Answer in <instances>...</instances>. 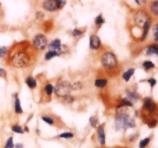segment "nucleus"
<instances>
[{
  "label": "nucleus",
  "instance_id": "1",
  "mask_svg": "<svg viewBox=\"0 0 158 148\" xmlns=\"http://www.w3.org/2000/svg\"><path fill=\"white\" fill-rule=\"evenodd\" d=\"M116 129L117 130L120 129L132 128L136 126L135 121L125 111L121 109L120 111H118L116 115Z\"/></svg>",
  "mask_w": 158,
  "mask_h": 148
},
{
  "label": "nucleus",
  "instance_id": "2",
  "mask_svg": "<svg viewBox=\"0 0 158 148\" xmlns=\"http://www.w3.org/2000/svg\"><path fill=\"white\" fill-rule=\"evenodd\" d=\"M29 62L30 58L24 52H16L11 58V63L15 68H25L29 65Z\"/></svg>",
  "mask_w": 158,
  "mask_h": 148
},
{
  "label": "nucleus",
  "instance_id": "3",
  "mask_svg": "<svg viewBox=\"0 0 158 148\" xmlns=\"http://www.w3.org/2000/svg\"><path fill=\"white\" fill-rule=\"evenodd\" d=\"M55 94L58 97L61 98H66V96L69 95L71 92V84L67 81H61L59 82L55 88H53Z\"/></svg>",
  "mask_w": 158,
  "mask_h": 148
},
{
  "label": "nucleus",
  "instance_id": "4",
  "mask_svg": "<svg viewBox=\"0 0 158 148\" xmlns=\"http://www.w3.org/2000/svg\"><path fill=\"white\" fill-rule=\"evenodd\" d=\"M101 63L106 68H114L117 65V57L112 52H106L102 55Z\"/></svg>",
  "mask_w": 158,
  "mask_h": 148
},
{
  "label": "nucleus",
  "instance_id": "5",
  "mask_svg": "<svg viewBox=\"0 0 158 148\" xmlns=\"http://www.w3.org/2000/svg\"><path fill=\"white\" fill-rule=\"evenodd\" d=\"M32 45L37 49V50H43L47 46V39L46 36L42 34L35 35L32 41Z\"/></svg>",
  "mask_w": 158,
  "mask_h": 148
},
{
  "label": "nucleus",
  "instance_id": "6",
  "mask_svg": "<svg viewBox=\"0 0 158 148\" xmlns=\"http://www.w3.org/2000/svg\"><path fill=\"white\" fill-rule=\"evenodd\" d=\"M149 18H151L146 12L143 10L137 11L134 15V22L139 27H143L145 23Z\"/></svg>",
  "mask_w": 158,
  "mask_h": 148
},
{
  "label": "nucleus",
  "instance_id": "7",
  "mask_svg": "<svg viewBox=\"0 0 158 148\" xmlns=\"http://www.w3.org/2000/svg\"><path fill=\"white\" fill-rule=\"evenodd\" d=\"M97 138H98V141L100 145L104 146L106 144V134H105L103 125H100L97 127Z\"/></svg>",
  "mask_w": 158,
  "mask_h": 148
},
{
  "label": "nucleus",
  "instance_id": "8",
  "mask_svg": "<svg viewBox=\"0 0 158 148\" xmlns=\"http://www.w3.org/2000/svg\"><path fill=\"white\" fill-rule=\"evenodd\" d=\"M101 45V41L97 35H93L89 37V47L94 50H97Z\"/></svg>",
  "mask_w": 158,
  "mask_h": 148
},
{
  "label": "nucleus",
  "instance_id": "9",
  "mask_svg": "<svg viewBox=\"0 0 158 148\" xmlns=\"http://www.w3.org/2000/svg\"><path fill=\"white\" fill-rule=\"evenodd\" d=\"M143 106H144V108L149 112H151V113L155 111L156 107H157L156 103L150 98H144V104H143Z\"/></svg>",
  "mask_w": 158,
  "mask_h": 148
},
{
  "label": "nucleus",
  "instance_id": "10",
  "mask_svg": "<svg viewBox=\"0 0 158 148\" xmlns=\"http://www.w3.org/2000/svg\"><path fill=\"white\" fill-rule=\"evenodd\" d=\"M43 6L46 10L49 11V12H53V11L57 9L56 1V0H47V1H44Z\"/></svg>",
  "mask_w": 158,
  "mask_h": 148
},
{
  "label": "nucleus",
  "instance_id": "11",
  "mask_svg": "<svg viewBox=\"0 0 158 148\" xmlns=\"http://www.w3.org/2000/svg\"><path fill=\"white\" fill-rule=\"evenodd\" d=\"M151 18H149L143 27V34H142V36H141V41H144V40L146 39L147 36H148V32H149L150 30V28H151Z\"/></svg>",
  "mask_w": 158,
  "mask_h": 148
},
{
  "label": "nucleus",
  "instance_id": "12",
  "mask_svg": "<svg viewBox=\"0 0 158 148\" xmlns=\"http://www.w3.org/2000/svg\"><path fill=\"white\" fill-rule=\"evenodd\" d=\"M61 46V41L60 39H55L53 41H52L50 42V44L48 45L49 51H54V52H56L60 47Z\"/></svg>",
  "mask_w": 158,
  "mask_h": 148
},
{
  "label": "nucleus",
  "instance_id": "13",
  "mask_svg": "<svg viewBox=\"0 0 158 148\" xmlns=\"http://www.w3.org/2000/svg\"><path fill=\"white\" fill-rule=\"evenodd\" d=\"M15 111L17 114L23 113V109H22L21 104H20V101L19 99L17 93H15Z\"/></svg>",
  "mask_w": 158,
  "mask_h": 148
},
{
  "label": "nucleus",
  "instance_id": "14",
  "mask_svg": "<svg viewBox=\"0 0 158 148\" xmlns=\"http://www.w3.org/2000/svg\"><path fill=\"white\" fill-rule=\"evenodd\" d=\"M147 55H157L158 54V48H157V44H154L152 45H150L148 47V50H147Z\"/></svg>",
  "mask_w": 158,
  "mask_h": 148
},
{
  "label": "nucleus",
  "instance_id": "15",
  "mask_svg": "<svg viewBox=\"0 0 158 148\" xmlns=\"http://www.w3.org/2000/svg\"><path fill=\"white\" fill-rule=\"evenodd\" d=\"M127 95L128 97L127 99L129 100L131 102H132V101L136 102V101H137V100H138V95H137L135 92H131V91L128 90L127 91Z\"/></svg>",
  "mask_w": 158,
  "mask_h": 148
},
{
  "label": "nucleus",
  "instance_id": "16",
  "mask_svg": "<svg viewBox=\"0 0 158 148\" xmlns=\"http://www.w3.org/2000/svg\"><path fill=\"white\" fill-rule=\"evenodd\" d=\"M26 82L31 89H33L36 87V80L32 77H28L26 80Z\"/></svg>",
  "mask_w": 158,
  "mask_h": 148
},
{
  "label": "nucleus",
  "instance_id": "17",
  "mask_svg": "<svg viewBox=\"0 0 158 148\" xmlns=\"http://www.w3.org/2000/svg\"><path fill=\"white\" fill-rule=\"evenodd\" d=\"M134 72H135V69L130 68L129 70H127L126 72H124V73L123 74V78L126 81H129V80L131 79L132 75L134 74Z\"/></svg>",
  "mask_w": 158,
  "mask_h": 148
},
{
  "label": "nucleus",
  "instance_id": "18",
  "mask_svg": "<svg viewBox=\"0 0 158 148\" xmlns=\"http://www.w3.org/2000/svg\"><path fill=\"white\" fill-rule=\"evenodd\" d=\"M107 84V80L106 79H97L94 83V85L97 88H104Z\"/></svg>",
  "mask_w": 158,
  "mask_h": 148
},
{
  "label": "nucleus",
  "instance_id": "19",
  "mask_svg": "<svg viewBox=\"0 0 158 148\" xmlns=\"http://www.w3.org/2000/svg\"><path fill=\"white\" fill-rule=\"evenodd\" d=\"M56 56H58V53H57L56 52H54V51H49V52L46 54V55H45V59H46V61H49V60L52 59V58Z\"/></svg>",
  "mask_w": 158,
  "mask_h": 148
},
{
  "label": "nucleus",
  "instance_id": "20",
  "mask_svg": "<svg viewBox=\"0 0 158 148\" xmlns=\"http://www.w3.org/2000/svg\"><path fill=\"white\" fill-rule=\"evenodd\" d=\"M150 142H151V138H144V139H143L142 141H140V144H139V148H145L150 144Z\"/></svg>",
  "mask_w": 158,
  "mask_h": 148
},
{
  "label": "nucleus",
  "instance_id": "21",
  "mask_svg": "<svg viewBox=\"0 0 158 148\" xmlns=\"http://www.w3.org/2000/svg\"><path fill=\"white\" fill-rule=\"evenodd\" d=\"M143 67L144 68V69L146 70H150L151 68H154L155 67L154 63L151 61H146L143 63Z\"/></svg>",
  "mask_w": 158,
  "mask_h": 148
},
{
  "label": "nucleus",
  "instance_id": "22",
  "mask_svg": "<svg viewBox=\"0 0 158 148\" xmlns=\"http://www.w3.org/2000/svg\"><path fill=\"white\" fill-rule=\"evenodd\" d=\"M44 90L46 95L50 96V95L52 94V92H53V86H52L51 84H46L44 88Z\"/></svg>",
  "mask_w": 158,
  "mask_h": 148
},
{
  "label": "nucleus",
  "instance_id": "23",
  "mask_svg": "<svg viewBox=\"0 0 158 148\" xmlns=\"http://www.w3.org/2000/svg\"><path fill=\"white\" fill-rule=\"evenodd\" d=\"M12 130L15 133L17 134H23L24 132V130L22 128L21 126H19V125H14L12 127Z\"/></svg>",
  "mask_w": 158,
  "mask_h": 148
},
{
  "label": "nucleus",
  "instance_id": "24",
  "mask_svg": "<svg viewBox=\"0 0 158 148\" xmlns=\"http://www.w3.org/2000/svg\"><path fill=\"white\" fill-rule=\"evenodd\" d=\"M73 134L70 133V132H64V133L60 134V138H64V139H69V138H73Z\"/></svg>",
  "mask_w": 158,
  "mask_h": 148
},
{
  "label": "nucleus",
  "instance_id": "25",
  "mask_svg": "<svg viewBox=\"0 0 158 148\" xmlns=\"http://www.w3.org/2000/svg\"><path fill=\"white\" fill-rule=\"evenodd\" d=\"M151 12H152L154 15H158V2L157 1L154 2L153 3L152 6H151Z\"/></svg>",
  "mask_w": 158,
  "mask_h": 148
},
{
  "label": "nucleus",
  "instance_id": "26",
  "mask_svg": "<svg viewBox=\"0 0 158 148\" xmlns=\"http://www.w3.org/2000/svg\"><path fill=\"white\" fill-rule=\"evenodd\" d=\"M104 18H103V15L100 14V15H99L98 16L96 17L95 18V23L96 25H102L103 23H104Z\"/></svg>",
  "mask_w": 158,
  "mask_h": 148
},
{
  "label": "nucleus",
  "instance_id": "27",
  "mask_svg": "<svg viewBox=\"0 0 158 148\" xmlns=\"http://www.w3.org/2000/svg\"><path fill=\"white\" fill-rule=\"evenodd\" d=\"M14 143H13V138L11 137V138H9V139H8V141H6V145H5V147L4 148H14Z\"/></svg>",
  "mask_w": 158,
  "mask_h": 148
},
{
  "label": "nucleus",
  "instance_id": "28",
  "mask_svg": "<svg viewBox=\"0 0 158 148\" xmlns=\"http://www.w3.org/2000/svg\"><path fill=\"white\" fill-rule=\"evenodd\" d=\"M42 119H43V121H45L46 123H47V124H49V125H52V124H53V123H54V121L52 120V118H50V117L44 116L42 118Z\"/></svg>",
  "mask_w": 158,
  "mask_h": 148
},
{
  "label": "nucleus",
  "instance_id": "29",
  "mask_svg": "<svg viewBox=\"0 0 158 148\" xmlns=\"http://www.w3.org/2000/svg\"><path fill=\"white\" fill-rule=\"evenodd\" d=\"M89 123L93 127H97V125L98 124V120L94 117H90L89 118Z\"/></svg>",
  "mask_w": 158,
  "mask_h": 148
},
{
  "label": "nucleus",
  "instance_id": "30",
  "mask_svg": "<svg viewBox=\"0 0 158 148\" xmlns=\"http://www.w3.org/2000/svg\"><path fill=\"white\" fill-rule=\"evenodd\" d=\"M56 8L57 9H62L66 5V2L64 0H56Z\"/></svg>",
  "mask_w": 158,
  "mask_h": 148
},
{
  "label": "nucleus",
  "instance_id": "31",
  "mask_svg": "<svg viewBox=\"0 0 158 148\" xmlns=\"http://www.w3.org/2000/svg\"><path fill=\"white\" fill-rule=\"evenodd\" d=\"M72 34L74 37H79L81 35H83V32L78 29H75L73 31Z\"/></svg>",
  "mask_w": 158,
  "mask_h": 148
},
{
  "label": "nucleus",
  "instance_id": "32",
  "mask_svg": "<svg viewBox=\"0 0 158 148\" xmlns=\"http://www.w3.org/2000/svg\"><path fill=\"white\" fill-rule=\"evenodd\" d=\"M122 102H123V105L127 106H127L128 107H132L133 105L132 102H131L127 98H123V99L122 100Z\"/></svg>",
  "mask_w": 158,
  "mask_h": 148
},
{
  "label": "nucleus",
  "instance_id": "33",
  "mask_svg": "<svg viewBox=\"0 0 158 148\" xmlns=\"http://www.w3.org/2000/svg\"><path fill=\"white\" fill-rule=\"evenodd\" d=\"M7 53V49L6 47H0V58L4 57Z\"/></svg>",
  "mask_w": 158,
  "mask_h": 148
},
{
  "label": "nucleus",
  "instance_id": "34",
  "mask_svg": "<svg viewBox=\"0 0 158 148\" xmlns=\"http://www.w3.org/2000/svg\"><path fill=\"white\" fill-rule=\"evenodd\" d=\"M82 88V84L80 82H76L73 84L71 85V89H74V90H77Z\"/></svg>",
  "mask_w": 158,
  "mask_h": 148
},
{
  "label": "nucleus",
  "instance_id": "35",
  "mask_svg": "<svg viewBox=\"0 0 158 148\" xmlns=\"http://www.w3.org/2000/svg\"><path fill=\"white\" fill-rule=\"evenodd\" d=\"M154 38H155V41H157L158 40V37H157V33H158V29H157V25H155L154 26Z\"/></svg>",
  "mask_w": 158,
  "mask_h": 148
},
{
  "label": "nucleus",
  "instance_id": "36",
  "mask_svg": "<svg viewBox=\"0 0 158 148\" xmlns=\"http://www.w3.org/2000/svg\"><path fill=\"white\" fill-rule=\"evenodd\" d=\"M148 83H149V84H151V88L154 87V86L156 84V83H157V81H156V79H154V78H150V79L148 80Z\"/></svg>",
  "mask_w": 158,
  "mask_h": 148
},
{
  "label": "nucleus",
  "instance_id": "37",
  "mask_svg": "<svg viewBox=\"0 0 158 148\" xmlns=\"http://www.w3.org/2000/svg\"><path fill=\"white\" fill-rule=\"evenodd\" d=\"M157 121H156V120H152V121L148 124V125H149L150 127H154L156 125H157Z\"/></svg>",
  "mask_w": 158,
  "mask_h": 148
},
{
  "label": "nucleus",
  "instance_id": "38",
  "mask_svg": "<svg viewBox=\"0 0 158 148\" xmlns=\"http://www.w3.org/2000/svg\"><path fill=\"white\" fill-rule=\"evenodd\" d=\"M6 72L3 68H0V77L2 78H6Z\"/></svg>",
  "mask_w": 158,
  "mask_h": 148
},
{
  "label": "nucleus",
  "instance_id": "39",
  "mask_svg": "<svg viewBox=\"0 0 158 148\" xmlns=\"http://www.w3.org/2000/svg\"><path fill=\"white\" fill-rule=\"evenodd\" d=\"M39 16H40V19H43V17H44V14H43L42 12H38L36 13V17L38 18Z\"/></svg>",
  "mask_w": 158,
  "mask_h": 148
},
{
  "label": "nucleus",
  "instance_id": "40",
  "mask_svg": "<svg viewBox=\"0 0 158 148\" xmlns=\"http://www.w3.org/2000/svg\"><path fill=\"white\" fill-rule=\"evenodd\" d=\"M15 148H24V146H23V144H20V143H18L16 144V145L15 146Z\"/></svg>",
  "mask_w": 158,
  "mask_h": 148
},
{
  "label": "nucleus",
  "instance_id": "41",
  "mask_svg": "<svg viewBox=\"0 0 158 148\" xmlns=\"http://www.w3.org/2000/svg\"><path fill=\"white\" fill-rule=\"evenodd\" d=\"M25 130H26V132H29V128H28L27 127H25Z\"/></svg>",
  "mask_w": 158,
  "mask_h": 148
}]
</instances>
